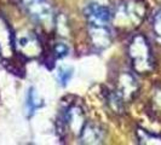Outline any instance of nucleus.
<instances>
[{"mask_svg": "<svg viewBox=\"0 0 161 145\" xmlns=\"http://www.w3.org/2000/svg\"><path fill=\"white\" fill-rule=\"evenodd\" d=\"M147 5L143 0H125L120 3L113 12V28L121 33L137 29L147 16Z\"/></svg>", "mask_w": 161, "mask_h": 145, "instance_id": "nucleus-1", "label": "nucleus"}, {"mask_svg": "<svg viewBox=\"0 0 161 145\" xmlns=\"http://www.w3.org/2000/svg\"><path fill=\"white\" fill-rule=\"evenodd\" d=\"M127 53H129L132 68L137 74L147 75L153 72V51H152L149 41L144 35L136 34L135 36H132L129 47H127Z\"/></svg>", "mask_w": 161, "mask_h": 145, "instance_id": "nucleus-2", "label": "nucleus"}, {"mask_svg": "<svg viewBox=\"0 0 161 145\" xmlns=\"http://www.w3.org/2000/svg\"><path fill=\"white\" fill-rule=\"evenodd\" d=\"M86 122L87 121L84 109L76 103H70L63 109L62 115L57 120L58 134L61 138H63L67 136V133H72L73 136L79 138Z\"/></svg>", "mask_w": 161, "mask_h": 145, "instance_id": "nucleus-3", "label": "nucleus"}, {"mask_svg": "<svg viewBox=\"0 0 161 145\" xmlns=\"http://www.w3.org/2000/svg\"><path fill=\"white\" fill-rule=\"evenodd\" d=\"M113 12L109 0H89L84 8L87 28H113Z\"/></svg>", "mask_w": 161, "mask_h": 145, "instance_id": "nucleus-4", "label": "nucleus"}, {"mask_svg": "<svg viewBox=\"0 0 161 145\" xmlns=\"http://www.w3.org/2000/svg\"><path fill=\"white\" fill-rule=\"evenodd\" d=\"M18 1L22 4V6L27 10V12L36 23L46 28L53 27L55 13L48 0H18Z\"/></svg>", "mask_w": 161, "mask_h": 145, "instance_id": "nucleus-5", "label": "nucleus"}, {"mask_svg": "<svg viewBox=\"0 0 161 145\" xmlns=\"http://www.w3.org/2000/svg\"><path fill=\"white\" fill-rule=\"evenodd\" d=\"M15 48L16 53L25 59H36L44 52L40 39L31 32H23L15 35Z\"/></svg>", "mask_w": 161, "mask_h": 145, "instance_id": "nucleus-6", "label": "nucleus"}, {"mask_svg": "<svg viewBox=\"0 0 161 145\" xmlns=\"http://www.w3.org/2000/svg\"><path fill=\"white\" fill-rule=\"evenodd\" d=\"M115 91L119 93V96L124 99L125 103L132 102L139 91V85L136 76L129 72H122L116 78Z\"/></svg>", "mask_w": 161, "mask_h": 145, "instance_id": "nucleus-7", "label": "nucleus"}, {"mask_svg": "<svg viewBox=\"0 0 161 145\" xmlns=\"http://www.w3.org/2000/svg\"><path fill=\"white\" fill-rule=\"evenodd\" d=\"M15 53V35L6 19L0 17V57L3 59L11 61Z\"/></svg>", "mask_w": 161, "mask_h": 145, "instance_id": "nucleus-8", "label": "nucleus"}, {"mask_svg": "<svg viewBox=\"0 0 161 145\" xmlns=\"http://www.w3.org/2000/svg\"><path fill=\"white\" fill-rule=\"evenodd\" d=\"M105 132L99 125L86 122L84 129L81 131L79 139L82 144H102L104 142Z\"/></svg>", "mask_w": 161, "mask_h": 145, "instance_id": "nucleus-9", "label": "nucleus"}, {"mask_svg": "<svg viewBox=\"0 0 161 145\" xmlns=\"http://www.w3.org/2000/svg\"><path fill=\"white\" fill-rule=\"evenodd\" d=\"M91 44L97 50H104L113 42V28H87Z\"/></svg>", "mask_w": 161, "mask_h": 145, "instance_id": "nucleus-10", "label": "nucleus"}, {"mask_svg": "<svg viewBox=\"0 0 161 145\" xmlns=\"http://www.w3.org/2000/svg\"><path fill=\"white\" fill-rule=\"evenodd\" d=\"M40 106H42V99L35 89H31L27 94V115H28V117H32L34 113Z\"/></svg>", "mask_w": 161, "mask_h": 145, "instance_id": "nucleus-11", "label": "nucleus"}, {"mask_svg": "<svg viewBox=\"0 0 161 145\" xmlns=\"http://www.w3.org/2000/svg\"><path fill=\"white\" fill-rule=\"evenodd\" d=\"M137 139L139 144L152 145V144H161V136L154 134L149 131L143 128L137 129Z\"/></svg>", "mask_w": 161, "mask_h": 145, "instance_id": "nucleus-12", "label": "nucleus"}, {"mask_svg": "<svg viewBox=\"0 0 161 145\" xmlns=\"http://www.w3.org/2000/svg\"><path fill=\"white\" fill-rule=\"evenodd\" d=\"M73 75V69L70 67H61L57 70V80L62 86H65Z\"/></svg>", "mask_w": 161, "mask_h": 145, "instance_id": "nucleus-13", "label": "nucleus"}, {"mask_svg": "<svg viewBox=\"0 0 161 145\" xmlns=\"http://www.w3.org/2000/svg\"><path fill=\"white\" fill-rule=\"evenodd\" d=\"M68 52H69V48L65 45L64 42H61L58 41L53 45L52 47V55L55 56V58L59 59V58H64L65 56H68Z\"/></svg>", "mask_w": 161, "mask_h": 145, "instance_id": "nucleus-14", "label": "nucleus"}, {"mask_svg": "<svg viewBox=\"0 0 161 145\" xmlns=\"http://www.w3.org/2000/svg\"><path fill=\"white\" fill-rule=\"evenodd\" d=\"M153 30L156 35V38L161 40V10L156 12L153 19Z\"/></svg>", "mask_w": 161, "mask_h": 145, "instance_id": "nucleus-15", "label": "nucleus"}, {"mask_svg": "<svg viewBox=\"0 0 161 145\" xmlns=\"http://www.w3.org/2000/svg\"><path fill=\"white\" fill-rule=\"evenodd\" d=\"M152 104H153L154 113L161 114V89L155 91V93H154L153 96V100H152Z\"/></svg>", "mask_w": 161, "mask_h": 145, "instance_id": "nucleus-16", "label": "nucleus"}]
</instances>
